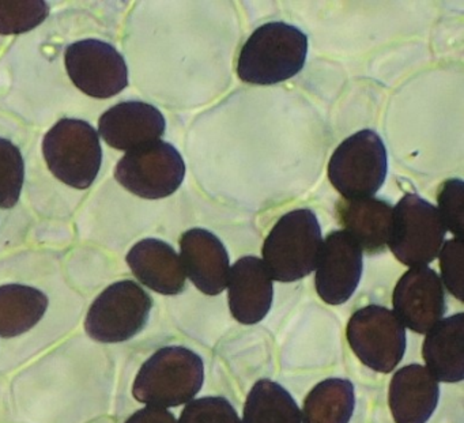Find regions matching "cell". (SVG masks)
<instances>
[{
  "mask_svg": "<svg viewBox=\"0 0 464 423\" xmlns=\"http://www.w3.org/2000/svg\"><path fill=\"white\" fill-rule=\"evenodd\" d=\"M354 406L353 382L347 379H327L306 396L301 423H349Z\"/></svg>",
  "mask_w": 464,
  "mask_h": 423,
  "instance_id": "cell-21",
  "label": "cell"
},
{
  "mask_svg": "<svg viewBox=\"0 0 464 423\" xmlns=\"http://www.w3.org/2000/svg\"><path fill=\"white\" fill-rule=\"evenodd\" d=\"M308 37L286 23L259 26L241 48L237 75L254 85H276L295 77L305 66Z\"/></svg>",
  "mask_w": 464,
  "mask_h": 423,
  "instance_id": "cell-1",
  "label": "cell"
},
{
  "mask_svg": "<svg viewBox=\"0 0 464 423\" xmlns=\"http://www.w3.org/2000/svg\"><path fill=\"white\" fill-rule=\"evenodd\" d=\"M178 423H241V420L227 398L208 396L187 403Z\"/></svg>",
  "mask_w": 464,
  "mask_h": 423,
  "instance_id": "cell-25",
  "label": "cell"
},
{
  "mask_svg": "<svg viewBox=\"0 0 464 423\" xmlns=\"http://www.w3.org/2000/svg\"><path fill=\"white\" fill-rule=\"evenodd\" d=\"M50 301L42 290L25 284L0 286V338H17L44 317Z\"/></svg>",
  "mask_w": 464,
  "mask_h": 423,
  "instance_id": "cell-20",
  "label": "cell"
},
{
  "mask_svg": "<svg viewBox=\"0 0 464 423\" xmlns=\"http://www.w3.org/2000/svg\"><path fill=\"white\" fill-rule=\"evenodd\" d=\"M344 232L369 255L382 254L392 229L393 207L379 197L341 200L336 206Z\"/></svg>",
  "mask_w": 464,
  "mask_h": 423,
  "instance_id": "cell-18",
  "label": "cell"
},
{
  "mask_svg": "<svg viewBox=\"0 0 464 423\" xmlns=\"http://www.w3.org/2000/svg\"><path fill=\"white\" fill-rule=\"evenodd\" d=\"M127 264L140 284L164 295L186 290V271L172 245L159 238H145L127 255Z\"/></svg>",
  "mask_w": 464,
  "mask_h": 423,
  "instance_id": "cell-16",
  "label": "cell"
},
{
  "mask_svg": "<svg viewBox=\"0 0 464 423\" xmlns=\"http://www.w3.org/2000/svg\"><path fill=\"white\" fill-rule=\"evenodd\" d=\"M274 286L262 259L244 256L232 265L227 298L232 316L241 324L262 322L273 306Z\"/></svg>",
  "mask_w": 464,
  "mask_h": 423,
  "instance_id": "cell-15",
  "label": "cell"
},
{
  "mask_svg": "<svg viewBox=\"0 0 464 423\" xmlns=\"http://www.w3.org/2000/svg\"><path fill=\"white\" fill-rule=\"evenodd\" d=\"M180 260L186 276L206 295L227 289L230 260L222 241L210 230L194 227L180 237Z\"/></svg>",
  "mask_w": 464,
  "mask_h": 423,
  "instance_id": "cell-14",
  "label": "cell"
},
{
  "mask_svg": "<svg viewBox=\"0 0 464 423\" xmlns=\"http://www.w3.org/2000/svg\"><path fill=\"white\" fill-rule=\"evenodd\" d=\"M445 235L447 229L437 207L420 195H404L393 207L388 246L407 267H423L433 262L444 245Z\"/></svg>",
  "mask_w": 464,
  "mask_h": 423,
  "instance_id": "cell-7",
  "label": "cell"
},
{
  "mask_svg": "<svg viewBox=\"0 0 464 423\" xmlns=\"http://www.w3.org/2000/svg\"><path fill=\"white\" fill-rule=\"evenodd\" d=\"M463 181L450 178L440 187L437 202H439L440 216L445 229L450 230L458 238L464 235Z\"/></svg>",
  "mask_w": 464,
  "mask_h": 423,
  "instance_id": "cell-26",
  "label": "cell"
},
{
  "mask_svg": "<svg viewBox=\"0 0 464 423\" xmlns=\"http://www.w3.org/2000/svg\"><path fill=\"white\" fill-rule=\"evenodd\" d=\"M323 236L316 214L289 211L276 222L263 244V264L273 281L295 282L316 270Z\"/></svg>",
  "mask_w": 464,
  "mask_h": 423,
  "instance_id": "cell-3",
  "label": "cell"
},
{
  "mask_svg": "<svg viewBox=\"0 0 464 423\" xmlns=\"http://www.w3.org/2000/svg\"><path fill=\"white\" fill-rule=\"evenodd\" d=\"M442 281L453 297L464 300L463 238H452L439 254Z\"/></svg>",
  "mask_w": 464,
  "mask_h": 423,
  "instance_id": "cell-27",
  "label": "cell"
},
{
  "mask_svg": "<svg viewBox=\"0 0 464 423\" xmlns=\"http://www.w3.org/2000/svg\"><path fill=\"white\" fill-rule=\"evenodd\" d=\"M428 370L437 381L464 379V314L441 320L426 333L422 347Z\"/></svg>",
  "mask_w": 464,
  "mask_h": 423,
  "instance_id": "cell-19",
  "label": "cell"
},
{
  "mask_svg": "<svg viewBox=\"0 0 464 423\" xmlns=\"http://www.w3.org/2000/svg\"><path fill=\"white\" fill-rule=\"evenodd\" d=\"M358 360L372 370L390 373L406 352V330L393 311L380 305L358 309L346 330Z\"/></svg>",
  "mask_w": 464,
  "mask_h": 423,
  "instance_id": "cell-9",
  "label": "cell"
},
{
  "mask_svg": "<svg viewBox=\"0 0 464 423\" xmlns=\"http://www.w3.org/2000/svg\"><path fill=\"white\" fill-rule=\"evenodd\" d=\"M64 64L72 83L93 99H111L129 86L123 55L102 40L86 39L69 45Z\"/></svg>",
  "mask_w": 464,
  "mask_h": 423,
  "instance_id": "cell-10",
  "label": "cell"
},
{
  "mask_svg": "<svg viewBox=\"0 0 464 423\" xmlns=\"http://www.w3.org/2000/svg\"><path fill=\"white\" fill-rule=\"evenodd\" d=\"M126 423H178V420L169 409L148 406L131 415Z\"/></svg>",
  "mask_w": 464,
  "mask_h": 423,
  "instance_id": "cell-28",
  "label": "cell"
},
{
  "mask_svg": "<svg viewBox=\"0 0 464 423\" xmlns=\"http://www.w3.org/2000/svg\"><path fill=\"white\" fill-rule=\"evenodd\" d=\"M167 120L159 108L142 101H126L110 108L99 120V137L116 150H134L156 142L165 134Z\"/></svg>",
  "mask_w": 464,
  "mask_h": 423,
  "instance_id": "cell-13",
  "label": "cell"
},
{
  "mask_svg": "<svg viewBox=\"0 0 464 423\" xmlns=\"http://www.w3.org/2000/svg\"><path fill=\"white\" fill-rule=\"evenodd\" d=\"M243 423H301V409L286 388L262 379L246 396Z\"/></svg>",
  "mask_w": 464,
  "mask_h": 423,
  "instance_id": "cell-22",
  "label": "cell"
},
{
  "mask_svg": "<svg viewBox=\"0 0 464 423\" xmlns=\"http://www.w3.org/2000/svg\"><path fill=\"white\" fill-rule=\"evenodd\" d=\"M153 298L137 282H116L108 286L89 308L85 331L100 343H123L148 325Z\"/></svg>",
  "mask_w": 464,
  "mask_h": 423,
  "instance_id": "cell-6",
  "label": "cell"
},
{
  "mask_svg": "<svg viewBox=\"0 0 464 423\" xmlns=\"http://www.w3.org/2000/svg\"><path fill=\"white\" fill-rule=\"evenodd\" d=\"M316 270L314 284L319 297L330 305H342L360 284L362 249L344 230H334L323 241Z\"/></svg>",
  "mask_w": 464,
  "mask_h": 423,
  "instance_id": "cell-12",
  "label": "cell"
},
{
  "mask_svg": "<svg viewBox=\"0 0 464 423\" xmlns=\"http://www.w3.org/2000/svg\"><path fill=\"white\" fill-rule=\"evenodd\" d=\"M439 399V381L425 366H404L391 380L388 401L395 423L428 422Z\"/></svg>",
  "mask_w": 464,
  "mask_h": 423,
  "instance_id": "cell-17",
  "label": "cell"
},
{
  "mask_svg": "<svg viewBox=\"0 0 464 423\" xmlns=\"http://www.w3.org/2000/svg\"><path fill=\"white\" fill-rule=\"evenodd\" d=\"M393 313L417 333H428L447 312L444 284L428 265L410 268L401 276L392 295Z\"/></svg>",
  "mask_w": 464,
  "mask_h": 423,
  "instance_id": "cell-11",
  "label": "cell"
},
{
  "mask_svg": "<svg viewBox=\"0 0 464 423\" xmlns=\"http://www.w3.org/2000/svg\"><path fill=\"white\" fill-rule=\"evenodd\" d=\"M50 14L44 0H0V34H23L42 25Z\"/></svg>",
  "mask_w": 464,
  "mask_h": 423,
  "instance_id": "cell-23",
  "label": "cell"
},
{
  "mask_svg": "<svg viewBox=\"0 0 464 423\" xmlns=\"http://www.w3.org/2000/svg\"><path fill=\"white\" fill-rule=\"evenodd\" d=\"M43 154L51 173L72 188H89L102 168L99 134L78 119L59 120L43 139Z\"/></svg>",
  "mask_w": 464,
  "mask_h": 423,
  "instance_id": "cell-4",
  "label": "cell"
},
{
  "mask_svg": "<svg viewBox=\"0 0 464 423\" xmlns=\"http://www.w3.org/2000/svg\"><path fill=\"white\" fill-rule=\"evenodd\" d=\"M25 162L12 140L0 138V208H13L20 200Z\"/></svg>",
  "mask_w": 464,
  "mask_h": 423,
  "instance_id": "cell-24",
  "label": "cell"
},
{
  "mask_svg": "<svg viewBox=\"0 0 464 423\" xmlns=\"http://www.w3.org/2000/svg\"><path fill=\"white\" fill-rule=\"evenodd\" d=\"M184 176L183 157L175 146L161 139L127 151L115 170V178L121 187L149 200L175 194Z\"/></svg>",
  "mask_w": 464,
  "mask_h": 423,
  "instance_id": "cell-8",
  "label": "cell"
},
{
  "mask_svg": "<svg viewBox=\"0 0 464 423\" xmlns=\"http://www.w3.org/2000/svg\"><path fill=\"white\" fill-rule=\"evenodd\" d=\"M387 172V149L372 130H361L344 139L328 164V178L346 200L373 197L384 184Z\"/></svg>",
  "mask_w": 464,
  "mask_h": 423,
  "instance_id": "cell-5",
  "label": "cell"
},
{
  "mask_svg": "<svg viewBox=\"0 0 464 423\" xmlns=\"http://www.w3.org/2000/svg\"><path fill=\"white\" fill-rule=\"evenodd\" d=\"M202 357L183 346L157 350L138 371L132 385L135 400L148 406L178 407L189 403L202 389Z\"/></svg>",
  "mask_w": 464,
  "mask_h": 423,
  "instance_id": "cell-2",
  "label": "cell"
}]
</instances>
